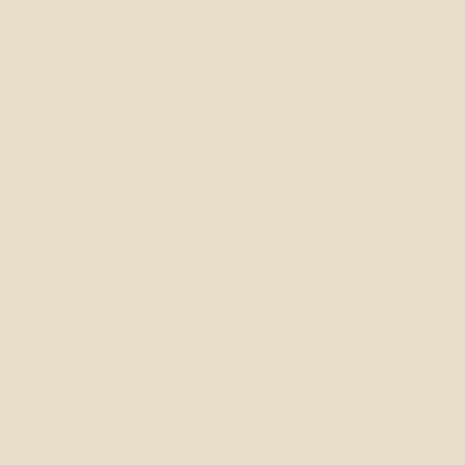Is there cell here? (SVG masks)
I'll list each match as a JSON object with an SVG mask.
<instances>
[]
</instances>
